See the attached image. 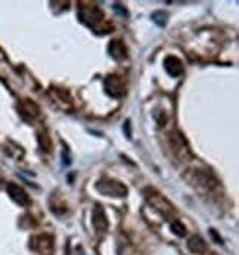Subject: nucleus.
<instances>
[{
  "mask_svg": "<svg viewBox=\"0 0 239 255\" xmlns=\"http://www.w3.org/2000/svg\"><path fill=\"white\" fill-rule=\"evenodd\" d=\"M78 18L83 24H86L92 30H99L103 22V12L93 3L81 4L78 9Z\"/></svg>",
  "mask_w": 239,
  "mask_h": 255,
  "instance_id": "obj_1",
  "label": "nucleus"
},
{
  "mask_svg": "<svg viewBox=\"0 0 239 255\" xmlns=\"http://www.w3.org/2000/svg\"><path fill=\"white\" fill-rule=\"evenodd\" d=\"M145 196H146L148 202H149L155 210H158L163 216H170L171 213H173V205H171L170 202H169L163 195H160V193L155 192L154 189H146V190H145Z\"/></svg>",
  "mask_w": 239,
  "mask_h": 255,
  "instance_id": "obj_2",
  "label": "nucleus"
},
{
  "mask_svg": "<svg viewBox=\"0 0 239 255\" xmlns=\"http://www.w3.org/2000/svg\"><path fill=\"white\" fill-rule=\"evenodd\" d=\"M98 190L102 192L106 196H117V198H123L127 195V187L120 183L118 180H112V179H102L101 182L96 184Z\"/></svg>",
  "mask_w": 239,
  "mask_h": 255,
  "instance_id": "obj_3",
  "label": "nucleus"
},
{
  "mask_svg": "<svg viewBox=\"0 0 239 255\" xmlns=\"http://www.w3.org/2000/svg\"><path fill=\"white\" fill-rule=\"evenodd\" d=\"M105 86V92L111 96V98H123L126 95V84L124 80L120 75H109L105 78L103 81Z\"/></svg>",
  "mask_w": 239,
  "mask_h": 255,
  "instance_id": "obj_4",
  "label": "nucleus"
},
{
  "mask_svg": "<svg viewBox=\"0 0 239 255\" xmlns=\"http://www.w3.org/2000/svg\"><path fill=\"white\" fill-rule=\"evenodd\" d=\"M30 248L38 254H50L53 250V238L50 235H37L30 239Z\"/></svg>",
  "mask_w": 239,
  "mask_h": 255,
  "instance_id": "obj_5",
  "label": "nucleus"
},
{
  "mask_svg": "<svg viewBox=\"0 0 239 255\" xmlns=\"http://www.w3.org/2000/svg\"><path fill=\"white\" fill-rule=\"evenodd\" d=\"M7 193H9V196L12 198V201L13 202H16L18 205H21V207H28L30 205V196L27 195V192L21 187V186H18V184H15V183H9L7 184Z\"/></svg>",
  "mask_w": 239,
  "mask_h": 255,
  "instance_id": "obj_6",
  "label": "nucleus"
},
{
  "mask_svg": "<svg viewBox=\"0 0 239 255\" xmlns=\"http://www.w3.org/2000/svg\"><path fill=\"white\" fill-rule=\"evenodd\" d=\"M108 53L115 61H124L127 58V47L121 40H112L108 44Z\"/></svg>",
  "mask_w": 239,
  "mask_h": 255,
  "instance_id": "obj_7",
  "label": "nucleus"
},
{
  "mask_svg": "<svg viewBox=\"0 0 239 255\" xmlns=\"http://www.w3.org/2000/svg\"><path fill=\"white\" fill-rule=\"evenodd\" d=\"M19 112H21L22 118H24V120H28V121H33V120H35V118L40 115L38 107L35 105L34 102H31V101H28V99H25V101L21 102V105H19Z\"/></svg>",
  "mask_w": 239,
  "mask_h": 255,
  "instance_id": "obj_8",
  "label": "nucleus"
},
{
  "mask_svg": "<svg viewBox=\"0 0 239 255\" xmlns=\"http://www.w3.org/2000/svg\"><path fill=\"white\" fill-rule=\"evenodd\" d=\"M164 68L173 77H179V75H182V74L185 73L182 61L179 58H176V56H167L164 59Z\"/></svg>",
  "mask_w": 239,
  "mask_h": 255,
  "instance_id": "obj_9",
  "label": "nucleus"
},
{
  "mask_svg": "<svg viewBox=\"0 0 239 255\" xmlns=\"http://www.w3.org/2000/svg\"><path fill=\"white\" fill-rule=\"evenodd\" d=\"M92 223H93V227L98 232H105L108 229V220H106V216L103 213L102 207L95 205L93 213H92Z\"/></svg>",
  "mask_w": 239,
  "mask_h": 255,
  "instance_id": "obj_10",
  "label": "nucleus"
},
{
  "mask_svg": "<svg viewBox=\"0 0 239 255\" xmlns=\"http://www.w3.org/2000/svg\"><path fill=\"white\" fill-rule=\"evenodd\" d=\"M171 142H173V145H174V150H176V153L177 155H182V156H185L186 158V155H191V152H189V147L186 145V142H185V139L182 137V134H179V133H171Z\"/></svg>",
  "mask_w": 239,
  "mask_h": 255,
  "instance_id": "obj_11",
  "label": "nucleus"
},
{
  "mask_svg": "<svg viewBox=\"0 0 239 255\" xmlns=\"http://www.w3.org/2000/svg\"><path fill=\"white\" fill-rule=\"evenodd\" d=\"M188 250L194 254H201V253H205L207 250V244L204 242L203 238L200 236H192L189 241H188Z\"/></svg>",
  "mask_w": 239,
  "mask_h": 255,
  "instance_id": "obj_12",
  "label": "nucleus"
},
{
  "mask_svg": "<svg viewBox=\"0 0 239 255\" xmlns=\"http://www.w3.org/2000/svg\"><path fill=\"white\" fill-rule=\"evenodd\" d=\"M53 95V98L58 99V104H64V108H68L69 104H71V98L68 96V93L65 90H61V89H55L50 92Z\"/></svg>",
  "mask_w": 239,
  "mask_h": 255,
  "instance_id": "obj_13",
  "label": "nucleus"
},
{
  "mask_svg": "<svg viewBox=\"0 0 239 255\" xmlns=\"http://www.w3.org/2000/svg\"><path fill=\"white\" fill-rule=\"evenodd\" d=\"M167 16H169V13H167V12H164V10H158V12H155V13L152 15V21H154V22H157L158 25L164 27V25H166V22H167Z\"/></svg>",
  "mask_w": 239,
  "mask_h": 255,
  "instance_id": "obj_14",
  "label": "nucleus"
},
{
  "mask_svg": "<svg viewBox=\"0 0 239 255\" xmlns=\"http://www.w3.org/2000/svg\"><path fill=\"white\" fill-rule=\"evenodd\" d=\"M171 230H173V233L174 235H177V236H185V233H186V227L180 223V221H173V224H171Z\"/></svg>",
  "mask_w": 239,
  "mask_h": 255,
  "instance_id": "obj_15",
  "label": "nucleus"
},
{
  "mask_svg": "<svg viewBox=\"0 0 239 255\" xmlns=\"http://www.w3.org/2000/svg\"><path fill=\"white\" fill-rule=\"evenodd\" d=\"M38 143L41 146V149H44L46 152L50 150V139L46 133H38Z\"/></svg>",
  "mask_w": 239,
  "mask_h": 255,
  "instance_id": "obj_16",
  "label": "nucleus"
},
{
  "mask_svg": "<svg viewBox=\"0 0 239 255\" xmlns=\"http://www.w3.org/2000/svg\"><path fill=\"white\" fill-rule=\"evenodd\" d=\"M114 10H115V12H118V13H121V15H123L124 18H126V16L129 15V12H127V10H126L124 7H121V4H118V3H117V4H114Z\"/></svg>",
  "mask_w": 239,
  "mask_h": 255,
  "instance_id": "obj_17",
  "label": "nucleus"
},
{
  "mask_svg": "<svg viewBox=\"0 0 239 255\" xmlns=\"http://www.w3.org/2000/svg\"><path fill=\"white\" fill-rule=\"evenodd\" d=\"M127 130V137L130 139L132 137V133H130V121H127L126 124H124V131Z\"/></svg>",
  "mask_w": 239,
  "mask_h": 255,
  "instance_id": "obj_18",
  "label": "nucleus"
}]
</instances>
